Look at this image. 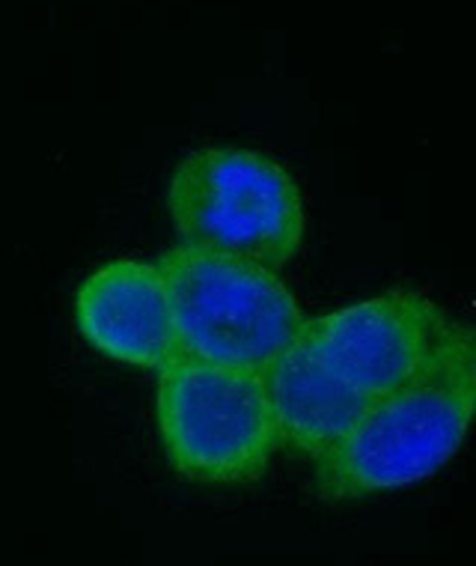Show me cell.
Masks as SVG:
<instances>
[{"label": "cell", "instance_id": "obj_2", "mask_svg": "<svg viewBox=\"0 0 476 566\" xmlns=\"http://www.w3.org/2000/svg\"><path fill=\"white\" fill-rule=\"evenodd\" d=\"M167 212L179 248L242 256L274 274L295 260L307 230L295 179L256 149L188 153L170 176Z\"/></svg>", "mask_w": 476, "mask_h": 566}, {"label": "cell", "instance_id": "obj_3", "mask_svg": "<svg viewBox=\"0 0 476 566\" xmlns=\"http://www.w3.org/2000/svg\"><path fill=\"white\" fill-rule=\"evenodd\" d=\"M156 265L179 355L263 373L302 328L289 286L251 260L176 244Z\"/></svg>", "mask_w": 476, "mask_h": 566}, {"label": "cell", "instance_id": "obj_1", "mask_svg": "<svg viewBox=\"0 0 476 566\" xmlns=\"http://www.w3.org/2000/svg\"><path fill=\"white\" fill-rule=\"evenodd\" d=\"M474 409V332L447 316L420 370L313 459L319 499H370L435 474L462 448Z\"/></svg>", "mask_w": 476, "mask_h": 566}, {"label": "cell", "instance_id": "obj_4", "mask_svg": "<svg viewBox=\"0 0 476 566\" xmlns=\"http://www.w3.org/2000/svg\"><path fill=\"white\" fill-rule=\"evenodd\" d=\"M158 432L176 474L205 486H242L281 448L263 373L188 355L158 370Z\"/></svg>", "mask_w": 476, "mask_h": 566}, {"label": "cell", "instance_id": "obj_6", "mask_svg": "<svg viewBox=\"0 0 476 566\" xmlns=\"http://www.w3.org/2000/svg\"><path fill=\"white\" fill-rule=\"evenodd\" d=\"M81 337L114 361L161 370L173 361V316L156 263L114 260L81 283L75 298Z\"/></svg>", "mask_w": 476, "mask_h": 566}, {"label": "cell", "instance_id": "obj_5", "mask_svg": "<svg viewBox=\"0 0 476 566\" xmlns=\"http://www.w3.org/2000/svg\"><path fill=\"white\" fill-rule=\"evenodd\" d=\"M447 313L417 290L388 293L349 304L302 323L298 340L363 400L379 402L420 370Z\"/></svg>", "mask_w": 476, "mask_h": 566}, {"label": "cell", "instance_id": "obj_7", "mask_svg": "<svg viewBox=\"0 0 476 566\" xmlns=\"http://www.w3.org/2000/svg\"><path fill=\"white\" fill-rule=\"evenodd\" d=\"M263 381L281 448L302 457H319L372 409L370 400L337 379L298 337L265 367Z\"/></svg>", "mask_w": 476, "mask_h": 566}]
</instances>
